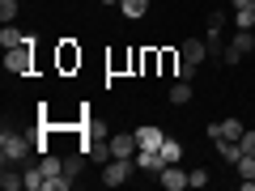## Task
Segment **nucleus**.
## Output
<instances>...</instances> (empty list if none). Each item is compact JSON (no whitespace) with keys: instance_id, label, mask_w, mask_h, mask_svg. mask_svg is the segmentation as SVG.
<instances>
[{"instance_id":"25","label":"nucleus","mask_w":255,"mask_h":191,"mask_svg":"<svg viewBox=\"0 0 255 191\" xmlns=\"http://www.w3.org/2000/svg\"><path fill=\"white\" fill-rule=\"evenodd\" d=\"M221 30H226V13L213 9V13H209V34H221Z\"/></svg>"},{"instance_id":"14","label":"nucleus","mask_w":255,"mask_h":191,"mask_svg":"<svg viewBox=\"0 0 255 191\" xmlns=\"http://www.w3.org/2000/svg\"><path fill=\"white\" fill-rule=\"evenodd\" d=\"M85 153H90V162L107 166V162H111V136H107V140H90V145H85Z\"/></svg>"},{"instance_id":"4","label":"nucleus","mask_w":255,"mask_h":191,"mask_svg":"<svg viewBox=\"0 0 255 191\" xmlns=\"http://www.w3.org/2000/svg\"><path fill=\"white\" fill-rule=\"evenodd\" d=\"M251 47H255V34H251V30H238V34L226 43V55H221V60H226V64H243V55L251 51Z\"/></svg>"},{"instance_id":"9","label":"nucleus","mask_w":255,"mask_h":191,"mask_svg":"<svg viewBox=\"0 0 255 191\" xmlns=\"http://www.w3.org/2000/svg\"><path fill=\"white\" fill-rule=\"evenodd\" d=\"M179 55H183L187 64H204V60H209V43H204V38H183V43H179Z\"/></svg>"},{"instance_id":"18","label":"nucleus","mask_w":255,"mask_h":191,"mask_svg":"<svg viewBox=\"0 0 255 191\" xmlns=\"http://www.w3.org/2000/svg\"><path fill=\"white\" fill-rule=\"evenodd\" d=\"M85 157H90V153H85V149H77L73 157H64V174H68V179H73V183H77V174H81V166H85Z\"/></svg>"},{"instance_id":"20","label":"nucleus","mask_w":255,"mask_h":191,"mask_svg":"<svg viewBox=\"0 0 255 191\" xmlns=\"http://www.w3.org/2000/svg\"><path fill=\"white\" fill-rule=\"evenodd\" d=\"M162 157H166V166H170V162H183V145H179L174 136H166V140H162Z\"/></svg>"},{"instance_id":"12","label":"nucleus","mask_w":255,"mask_h":191,"mask_svg":"<svg viewBox=\"0 0 255 191\" xmlns=\"http://www.w3.org/2000/svg\"><path fill=\"white\" fill-rule=\"evenodd\" d=\"M0 187H4V191L26 187V170H13V162H4V170H0Z\"/></svg>"},{"instance_id":"7","label":"nucleus","mask_w":255,"mask_h":191,"mask_svg":"<svg viewBox=\"0 0 255 191\" xmlns=\"http://www.w3.org/2000/svg\"><path fill=\"white\" fill-rule=\"evenodd\" d=\"M55 64H60V73L81 68V47H77V43H60V47H55Z\"/></svg>"},{"instance_id":"24","label":"nucleus","mask_w":255,"mask_h":191,"mask_svg":"<svg viewBox=\"0 0 255 191\" xmlns=\"http://www.w3.org/2000/svg\"><path fill=\"white\" fill-rule=\"evenodd\" d=\"M196 68H200V64H187V60H183L179 73H174V81H196Z\"/></svg>"},{"instance_id":"15","label":"nucleus","mask_w":255,"mask_h":191,"mask_svg":"<svg viewBox=\"0 0 255 191\" xmlns=\"http://www.w3.org/2000/svg\"><path fill=\"white\" fill-rule=\"evenodd\" d=\"M119 13H124L128 21H140L149 13V0H119Z\"/></svg>"},{"instance_id":"16","label":"nucleus","mask_w":255,"mask_h":191,"mask_svg":"<svg viewBox=\"0 0 255 191\" xmlns=\"http://www.w3.org/2000/svg\"><path fill=\"white\" fill-rule=\"evenodd\" d=\"M217 153H221V162L238 166V157H243V140H217Z\"/></svg>"},{"instance_id":"3","label":"nucleus","mask_w":255,"mask_h":191,"mask_svg":"<svg viewBox=\"0 0 255 191\" xmlns=\"http://www.w3.org/2000/svg\"><path fill=\"white\" fill-rule=\"evenodd\" d=\"M132 170H136L132 157H111V162L102 166V183H107V187H124V183L132 179Z\"/></svg>"},{"instance_id":"1","label":"nucleus","mask_w":255,"mask_h":191,"mask_svg":"<svg viewBox=\"0 0 255 191\" xmlns=\"http://www.w3.org/2000/svg\"><path fill=\"white\" fill-rule=\"evenodd\" d=\"M34 47H38V38L34 34H26V43L21 47H13V51H4V73L9 77H30L34 73Z\"/></svg>"},{"instance_id":"19","label":"nucleus","mask_w":255,"mask_h":191,"mask_svg":"<svg viewBox=\"0 0 255 191\" xmlns=\"http://www.w3.org/2000/svg\"><path fill=\"white\" fill-rule=\"evenodd\" d=\"M170 102H174V106H187V102H191V81H174L170 85Z\"/></svg>"},{"instance_id":"26","label":"nucleus","mask_w":255,"mask_h":191,"mask_svg":"<svg viewBox=\"0 0 255 191\" xmlns=\"http://www.w3.org/2000/svg\"><path fill=\"white\" fill-rule=\"evenodd\" d=\"M243 153H255V127H251V132H243Z\"/></svg>"},{"instance_id":"28","label":"nucleus","mask_w":255,"mask_h":191,"mask_svg":"<svg viewBox=\"0 0 255 191\" xmlns=\"http://www.w3.org/2000/svg\"><path fill=\"white\" fill-rule=\"evenodd\" d=\"M102 4H111V9H119V0H102Z\"/></svg>"},{"instance_id":"27","label":"nucleus","mask_w":255,"mask_h":191,"mask_svg":"<svg viewBox=\"0 0 255 191\" xmlns=\"http://www.w3.org/2000/svg\"><path fill=\"white\" fill-rule=\"evenodd\" d=\"M230 9H255V0H230Z\"/></svg>"},{"instance_id":"2","label":"nucleus","mask_w":255,"mask_h":191,"mask_svg":"<svg viewBox=\"0 0 255 191\" xmlns=\"http://www.w3.org/2000/svg\"><path fill=\"white\" fill-rule=\"evenodd\" d=\"M34 153V136H21V132H4V136H0V157H4V162H26V157Z\"/></svg>"},{"instance_id":"13","label":"nucleus","mask_w":255,"mask_h":191,"mask_svg":"<svg viewBox=\"0 0 255 191\" xmlns=\"http://www.w3.org/2000/svg\"><path fill=\"white\" fill-rule=\"evenodd\" d=\"M21 43H26V34L17 30V21L0 26V47H4V51H13V47H21Z\"/></svg>"},{"instance_id":"8","label":"nucleus","mask_w":255,"mask_h":191,"mask_svg":"<svg viewBox=\"0 0 255 191\" xmlns=\"http://www.w3.org/2000/svg\"><path fill=\"white\" fill-rule=\"evenodd\" d=\"M136 132H115L111 136V157H136Z\"/></svg>"},{"instance_id":"6","label":"nucleus","mask_w":255,"mask_h":191,"mask_svg":"<svg viewBox=\"0 0 255 191\" xmlns=\"http://www.w3.org/2000/svg\"><path fill=\"white\" fill-rule=\"evenodd\" d=\"M157 183H162L166 191H183V187H191V183H187V170H183L179 162L162 166V170H157Z\"/></svg>"},{"instance_id":"11","label":"nucleus","mask_w":255,"mask_h":191,"mask_svg":"<svg viewBox=\"0 0 255 191\" xmlns=\"http://www.w3.org/2000/svg\"><path fill=\"white\" fill-rule=\"evenodd\" d=\"M26 191H51V179L43 174V166H26Z\"/></svg>"},{"instance_id":"22","label":"nucleus","mask_w":255,"mask_h":191,"mask_svg":"<svg viewBox=\"0 0 255 191\" xmlns=\"http://www.w3.org/2000/svg\"><path fill=\"white\" fill-rule=\"evenodd\" d=\"M238 179H243V183L255 179V153H243V157H238Z\"/></svg>"},{"instance_id":"10","label":"nucleus","mask_w":255,"mask_h":191,"mask_svg":"<svg viewBox=\"0 0 255 191\" xmlns=\"http://www.w3.org/2000/svg\"><path fill=\"white\" fill-rule=\"evenodd\" d=\"M162 140H166V132H162L157 123L136 127V145H140V149H162Z\"/></svg>"},{"instance_id":"23","label":"nucleus","mask_w":255,"mask_h":191,"mask_svg":"<svg viewBox=\"0 0 255 191\" xmlns=\"http://www.w3.org/2000/svg\"><path fill=\"white\" fill-rule=\"evenodd\" d=\"M187 183H191V187H209V183H213V174L204 170V166H196V170H187Z\"/></svg>"},{"instance_id":"17","label":"nucleus","mask_w":255,"mask_h":191,"mask_svg":"<svg viewBox=\"0 0 255 191\" xmlns=\"http://www.w3.org/2000/svg\"><path fill=\"white\" fill-rule=\"evenodd\" d=\"M157 55H162V77H174V73H179L183 55L174 51V47H162V51H157Z\"/></svg>"},{"instance_id":"21","label":"nucleus","mask_w":255,"mask_h":191,"mask_svg":"<svg viewBox=\"0 0 255 191\" xmlns=\"http://www.w3.org/2000/svg\"><path fill=\"white\" fill-rule=\"evenodd\" d=\"M17 13H21V4H17V0H0V26L17 21Z\"/></svg>"},{"instance_id":"5","label":"nucleus","mask_w":255,"mask_h":191,"mask_svg":"<svg viewBox=\"0 0 255 191\" xmlns=\"http://www.w3.org/2000/svg\"><path fill=\"white\" fill-rule=\"evenodd\" d=\"M243 132H247L243 119H234V115L221 119V123H209V140L213 145H217V140H243Z\"/></svg>"}]
</instances>
